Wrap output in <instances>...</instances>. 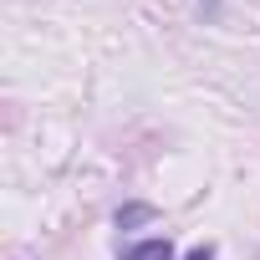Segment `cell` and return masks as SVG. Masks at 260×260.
<instances>
[{
  "label": "cell",
  "instance_id": "obj_1",
  "mask_svg": "<svg viewBox=\"0 0 260 260\" xmlns=\"http://www.w3.org/2000/svg\"><path fill=\"white\" fill-rule=\"evenodd\" d=\"M122 260H174V240L169 235H153V240H138V245H127Z\"/></svg>",
  "mask_w": 260,
  "mask_h": 260
},
{
  "label": "cell",
  "instance_id": "obj_2",
  "mask_svg": "<svg viewBox=\"0 0 260 260\" xmlns=\"http://www.w3.org/2000/svg\"><path fill=\"white\" fill-rule=\"evenodd\" d=\"M143 219H158V209L153 204H127V209H117V224L127 230V224H143Z\"/></svg>",
  "mask_w": 260,
  "mask_h": 260
},
{
  "label": "cell",
  "instance_id": "obj_3",
  "mask_svg": "<svg viewBox=\"0 0 260 260\" xmlns=\"http://www.w3.org/2000/svg\"><path fill=\"white\" fill-rule=\"evenodd\" d=\"M184 260H214V245H199V250H189Z\"/></svg>",
  "mask_w": 260,
  "mask_h": 260
}]
</instances>
